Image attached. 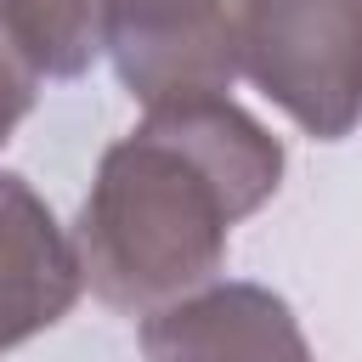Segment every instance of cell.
Masks as SVG:
<instances>
[{
    "instance_id": "obj_5",
    "label": "cell",
    "mask_w": 362,
    "mask_h": 362,
    "mask_svg": "<svg viewBox=\"0 0 362 362\" xmlns=\"http://www.w3.org/2000/svg\"><path fill=\"white\" fill-rule=\"evenodd\" d=\"M85 288L74 232L11 170H0V351L57 328Z\"/></svg>"
},
{
    "instance_id": "obj_1",
    "label": "cell",
    "mask_w": 362,
    "mask_h": 362,
    "mask_svg": "<svg viewBox=\"0 0 362 362\" xmlns=\"http://www.w3.org/2000/svg\"><path fill=\"white\" fill-rule=\"evenodd\" d=\"M283 187V141L226 90L141 107L119 136L74 221L85 288L113 311H153L204 288L249 221Z\"/></svg>"
},
{
    "instance_id": "obj_4",
    "label": "cell",
    "mask_w": 362,
    "mask_h": 362,
    "mask_svg": "<svg viewBox=\"0 0 362 362\" xmlns=\"http://www.w3.org/2000/svg\"><path fill=\"white\" fill-rule=\"evenodd\" d=\"M147 362H317L294 305L266 283H204L141 311Z\"/></svg>"
},
{
    "instance_id": "obj_2",
    "label": "cell",
    "mask_w": 362,
    "mask_h": 362,
    "mask_svg": "<svg viewBox=\"0 0 362 362\" xmlns=\"http://www.w3.org/2000/svg\"><path fill=\"white\" fill-rule=\"evenodd\" d=\"M0 11L40 79H74L113 57L141 107L238 79L226 0H0Z\"/></svg>"
},
{
    "instance_id": "obj_6",
    "label": "cell",
    "mask_w": 362,
    "mask_h": 362,
    "mask_svg": "<svg viewBox=\"0 0 362 362\" xmlns=\"http://www.w3.org/2000/svg\"><path fill=\"white\" fill-rule=\"evenodd\" d=\"M34 96H40V74H34L28 57L17 51L11 23H6V11H0V147H6V136L23 124V113L34 107Z\"/></svg>"
},
{
    "instance_id": "obj_3",
    "label": "cell",
    "mask_w": 362,
    "mask_h": 362,
    "mask_svg": "<svg viewBox=\"0 0 362 362\" xmlns=\"http://www.w3.org/2000/svg\"><path fill=\"white\" fill-rule=\"evenodd\" d=\"M238 74L305 136L362 124V0H226Z\"/></svg>"
}]
</instances>
